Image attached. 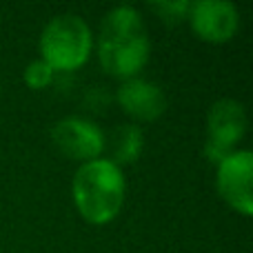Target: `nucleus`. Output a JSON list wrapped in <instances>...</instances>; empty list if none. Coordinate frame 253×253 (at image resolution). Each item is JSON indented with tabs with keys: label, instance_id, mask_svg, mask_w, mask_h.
<instances>
[{
	"label": "nucleus",
	"instance_id": "nucleus-1",
	"mask_svg": "<svg viewBox=\"0 0 253 253\" xmlns=\"http://www.w3.org/2000/svg\"><path fill=\"white\" fill-rule=\"evenodd\" d=\"M151 53V42L138 9L116 7L102 18L98 36V60L102 69L116 78H135L144 69Z\"/></svg>",
	"mask_w": 253,
	"mask_h": 253
},
{
	"label": "nucleus",
	"instance_id": "nucleus-2",
	"mask_svg": "<svg viewBox=\"0 0 253 253\" xmlns=\"http://www.w3.org/2000/svg\"><path fill=\"white\" fill-rule=\"evenodd\" d=\"M125 173L109 158L84 162L78 167L71 182V198L80 218L93 227L116 220L125 205Z\"/></svg>",
	"mask_w": 253,
	"mask_h": 253
},
{
	"label": "nucleus",
	"instance_id": "nucleus-3",
	"mask_svg": "<svg viewBox=\"0 0 253 253\" xmlns=\"http://www.w3.org/2000/svg\"><path fill=\"white\" fill-rule=\"evenodd\" d=\"M40 60L53 71H76L89 60L93 36L89 25L76 13L56 16L40 36Z\"/></svg>",
	"mask_w": 253,
	"mask_h": 253
},
{
	"label": "nucleus",
	"instance_id": "nucleus-4",
	"mask_svg": "<svg viewBox=\"0 0 253 253\" xmlns=\"http://www.w3.org/2000/svg\"><path fill=\"white\" fill-rule=\"evenodd\" d=\"M247 133V114L238 100L224 98L211 105L207 116V144L205 153L211 162L220 165L229 153L236 151L238 142Z\"/></svg>",
	"mask_w": 253,
	"mask_h": 253
},
{
	"label": "nucleus",
	"instance_id": "nucleus-5",
	"mask_svg": "<svg viewBox=\"0 0 253 253\" xmlns=\"http://www.w3.org/2000/svg\"><path fill=\"white\" fill-rule=\"evenodd\" d=\"M218 193L236 213L249 218L253 213V153L236 149L229 153L215 171Z\"/></svg>",
	"mask_w": 253,
	"mask_h": 253
},
{
	"label": "nucleus",
	"instance_id": "nucleus-6",
	"mask_svg": "<svg viewBox=\"0 0 253 253\" xmlns=\"http://www.w3.org/2000/svg\"><path fill=\"white\" fill-rule=\"evenodd\" d=\"M193 34L211 44L229 42L238 34L240 13L229 0H198L189 4L187 13Z\"/></svg>",
	"mask_w": 253,
	"mask_h": 253
},
{
	"label": "nucleus",
	"instance_id": "nucleus-7",
	"mask_svg": "<svg viewBox=\"0 0 253 253\" xmlns=\"http://www.w3.org/2000/svg\"><path fill=\"white\" fill-rule=\"evenodd\" d=\"M51 140L62 156L78 162H91L102 156L107 140L102 129L91 120L84 118H65L53 125Z\"/></svg>",
	"mask_w": 253,
	"mask_h": 253
},
{
	"label": "nucleus",
	"instance_id": "nucleus-8",
	"mask_svg": "<svg viewBox=\"0 0 253 253\" xmlns=\"http://www.w3.org/2000/svg\"><path fill=\"white\" fill-rule=\"evenodd\" d=\"M118 105L129 118L138 123H153L165 114L167 96L151 80L129 78L118 89Z\"/></svg>",
	"mask_w": 253,
	"mask_h": 253
},
{
	"label": "nucleus",
	"instance_id": "nucleus-9",
	"mask_svg": "<svg viewBox=\"0 0 253 253\" xmlns=\"http://www.w3.org/2000/svg\"><path fill=\"white\" fill-rule=\"evenodd\" d=\"M144 149V135L138 125H120L111 135V153L114 165H133Z\"/></svg>",
	"mask_w": 253,
	"mask_h": 253
},
{
	"label": "nucleus",
	"instance_id": "nucleus-10",
	"mask_svg": "<svg viewBox=\"0 0 253 253\" xmlns=\"http://www.w3.org/2000/svg\"><path fill=\"white\" fill-rule=\"evenodd\" d=\"M53 76H56V71H53L44 60H34L27 65L22 78H25V84L29 89L40 91V89H47L49 84L53 83Z\"/></svg>",
	"mask_w": 253,
	"mask_h": 253
},
{
	"label": "nucleus",
	"instance_id": "nucleus-11",
	"mask_svg": "<svg viewBox=\"0 0 253 253\" xmlns=\"http://www.w3.org/2000/svg\"><path fill=\"white\" fill-rule=\"evenodd\" d=\"M189 4L187 0H178V2H151V9L167 22H180L187 18L189 13Z\"/></svg>",
	"mask_w": 253,
	"mask_h": 253
}]
</instances>
